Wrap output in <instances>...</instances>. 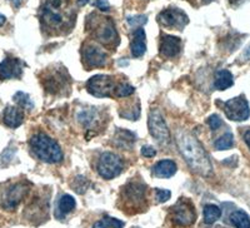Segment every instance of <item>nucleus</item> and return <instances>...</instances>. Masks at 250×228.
Returning a JSON list of instances; mask_svg holds the SVG:
<instances>
[{
  "mask_svg": "<svg viewBox=\"0 0 250 228\" xmlns=\"http://www.w3.org/2000/svg\"><path fill=\"white\" fill-rule=\"evenodd\" d=\"M75 17L77 9L71 0H45L40 10L42 26L50 35L69 32L74 26Z\"/></svg>",
  "mask_w": 250,
  "mask_h": 228,
  "instance_id": "f257e3e1",
  "label": "nucleus"
},
{
  "mask_svg": "<svg viewBox=\"0 0 250 228\" xmlns=\"http://www.w3.org/2000/svg\"><path fill=\"white\" fill-rule=\"evenodd\" d=\"M176 143L184 160L196 174L204 176V177L213 174L210 158L203 148L202 143L196 139L193 134L180 132L176 136Z\"/></svg>",
  "mask_w": 250,
  "mask_h": 228,
  "instance_id": "f03ea898",
  "label": "nucleus"
},
{
  "mask_svg": "<svg viewBox=\"0 0 250 228\" xmlns=\"http://www.w3.org/2000/svg\"><path fill=\"white\" fill-rule=\"evenodd\" d=\"M88 29H90L95 39L109 48H115L119 43L118 33L110 18L102 17L97 13H91L86 20Z\"/></svg>",
  "mask_w": 250,
  "mask_h": 228,
  "instance_id": "7ed1b4c3",
  "label": "nucleus"
},
{
  "mask_svg": "<svg viewBox=\"0 0 250 228\" xmlns=\"http://www.w3.org/2000/svg\"><path fill=\"white\" fill-rule=\"evenodd\" d=\"M123 207L128 213H137L144 211L143 205H146V184L143 181L133 180L126 183L120 194Z\"/></svg>",
  "mask_w": 250,
  "mask_h": 228,
  "instance_id": "20e7f679",
  "label": "nucleus"
},
{
  "mask_svg": "<svg viewBox=\"0 0 250 228\" xmlns=\"http://www.w3.org/2000/svg\"><path fill=\"white\" fill-rule=\"evenodd\" d=\"M30 148L40 160L46 163H59L62 152L57 142L45 133H38L30 139Z\"/></svg>",
  "mask_w": 250,
  "mask_h": 228,
  "instance_id": "39448f33",
  "label": "nucleus"
},
{
  "mask_svg": "<svg viewBox=\"0 0 250 228\" xmlns=\"http://www.w3.org/2000/svg\"><path fill=\"white\" fill-rule=\"evenodd\" d=\"M118 84L113 77L110 75L98 74L91 77L86 83V89L90 94L94 97L103 98V97H113L115 95Z\"/></svg>",
  "mask_w": 250,
  "mask_h": 228,
  "instance_id": "423d86ee",
  "label": "nucleus"
},
{
  "mask_svg": "<svg viewBox=\"0 0 250 228\" xmlns=\"http://www.w3.org/2000/svg\"><path fill=\"white\" fill-rule=\"evenodd\" d=\"M98 173L105 180H113L118 177L123 171V162L117 154L110 152L103 153L98 160Z\"/></svg>",
  "mask_w": 250,
  "mask_h": 228,
  "instance_id": "0eeeda50",
  "label": "nucleus"
},
{
  "mask_svg": "<svg viewBox=\"0 0 250 228\" xmlns=\"http://www.w3.org/2000/svg\"><path fill=\"white\" fill-rule=\"evenodd\" d=\"M223 109H224L225 115L234 122L247 120L250 115L249 104L243 95H239V97L225 102Z\"/></svg>",
  "mask_w": 250,
  "mask_h": 228,
  "instance_id": "6e6552de",
  "label": "nucleus"
},
{
  "mask_svg": "<svg viewBox=\"0 0 250 228\" xmlns=\"http://www.w3.org/2000/svg\"><path fill=\"white\" fill-rule=\"evenodd\" d=\"M149 132L150 136L156 140V142L162 143V144H167L170 139V132H169L168 126L165 123V119L163 118L162 113L159 111L150 112L149 114Z\"/></svg>",
  "mask_w": 250,
  "mask_h": 228,
  "instance_id": "1a4fd4ad",
  "label": "nucleus"
},
{
  "mask_svg": "<svg viewBox=\"0 0 250 228\" xmlns=\"http://www.w3.org/2000/svg\"><path fill=\"white\" fill-rule=\"evenodd\" d=\"M170 216L171 221L178 226H190L196 218L194 205L185 198L180 200L170 209Z\"/></svg>",
  "mask_w": 250,
  "mask_h": 228,
  "instance_id": "9d476101",
  "label": "nucleus"
},
{
  "mask_svg": "<svg viewBox=\"0 0 250 228\" xmlns=\"http://www.w3.org/2000/svg\"><path fill=\"white\" fill-rule=\"evenodd\" d=\"M159 22L165 28L183 30L189 23V18L180 9L168 8L159 14Z\"/></svg>",
  "mask_w": 250,
  "mask_h": 228,
  "instance_id": "9b49d317",
  "label": "nucleus"
},
{
  "mask_svg": "<svg viewBox=\"0 0 250 228\" xmlns=\"http://www.w3.org/2000/svg\"><path fill=\"white\" fill-rule=\"evenodd\" d=\"M82 59L89 68H99L106 63L108 55L97 44H84L82 49Z\"/></svg>",
  "mask_w": 250,
  "mask_h": 228,
  "instance_id": "f8f14e48",
  "label": "nucleus"
},
{
  "mask_svg": "<svg viewBox=\"0 0 250 228\" xmlns=\"http://www.w3.org/2000/svg\"><path fill=\"white\" fill-rule=\"evenodd\" d=\"M23 74V63L17 58H6L0 63V79H18Z\"/></svg>",
  "mask_w": 250,
  "mask_h": 228,
  "instance_id": "ddd939ff",
  "label": "nucleus"
},
{
  "mask_svg": "<svg viewBox=\"0 0 250 228\" xmlns=\"http://www.w3.org/2000/svg\"><path fill=\"white\" fill-rule=\"evenodd\" d=\"M28 192V185L17 183L5 192L3 197V205L6 209H14Z\"/></svg>",
  "mask_w": 250,
  "mask_h": 228,
  "instance_id": "4468645a",
  "label": "nucleus"
},
{
  "mask_svg": "<svg viewBox=\"0 0 250 228\" xmlns=\"http://www.w3.org/2000/svg\"><path fill=\"white\" fill-rule=\"evenodd\" d=\"M182 50V40L174 35H162L160 38V55L163 58L170 59L176 57Z\"/></svg>",
  "mask_w": 250,
  "mask_h": 228,
  "instance_id": "2eb2a0df",
  "label": "nucleus"
},
{
  "mask_svg": "<svg viewBox=\"0 0 250 228\" xmlns=\"http://www.w3.org/2000/svg\"><path fill=\"white\" fill-rule=\"evenodd\" d=\"M3 120L10 128H17L24 120L23 111L17 107H6V109L4 111Z\"/></svg>",
  "mask_w": 250,
  "mask_h": 228,
  "instance_id": "dca6fc26",
  "label": "nucleus"
},
{
  "mask_svg": "<svg viewBox=\"0 0 250 228\" xmlns=\"http://www.w3.org/2000/svg\"><path fill=\"white\" fill-rule=\"evenodd\" d=\"M131 54L135 58H139L144 55L146 51V44H145V32L143 28H138L134 32V39L131 43Z\"/></svg>",
  "mask_w": 250,
  "mask_h": 228,
  "instance_id": "f3484780",
  "label": "nucleus"
},
{
  "mask_svg": "<svg viewBox=\"0 0 250 228\" xmlns=\"http://www.w3.org/2000/svg\"><path fill=\"white\" fill-rule=\"evenodd\" d=\"M153 172L156 177L169 178L175 174L176 164L174 160H160V162H158L155 165H154Z\"/></svg>",
  "mask_w": 250,
  "mask_h": 228,
  "instance_id": "a211bd4d",
  "label": "nucleus"
},
{
  "mask_svg": "<svg viewBox=\"0 0 250 228\" xmlns=\"http://www.w3.org/2000/svg\"><path fill=\"white\" fill-rule=\"evenodd\" d=\"M134 142H135V134H134L133 132L125 131V129H118L117 133H115L114 143H115V146H118L119 148H131Z\"/></svg>",
  "mask_w": 250,
  "mask_h": 228,
  "instance_id": "6ab92c4d",
  "label": "nucleus"
},
{
  "mask_svg": "<svg viewBox=\"0 0 250 228\" xmlns=\"http://www.w3.org/2000/svg\"><path fill=\"white\" fill-rule=\"evenodd\" d=\"M233 74H231L230 71L225 70V69L216 71L215 78H214V86H215L216 89L225 91V89L230 88L233 86Z\"/></svg>",
  "mask_w": 250,
  "mask_h": 228,
  "instance_id": "aec40b11",
  "label": "nucleus"
},
{
  "mask_svg": "<svg viewBox=\"0 0 250 228\" xmlns=\"http://www.w3.org/2000/svg\"><path fill=\"white\" fill-rule=\"evenodd\" d=\"M65 78L68 77H66V74H62V71L60 73H54V74L49 75L44 86L46 87V89L50 93H57V91H62L64 84H65Z\"/></svg>",
  "mask_w": 250,
  "mask_h": 228,
  "instance_id": "412c9836",
  "label": "nucleus"
},
{
  "mask_svg": "<svg viewBox=\"0 0 250 228\" xmlns=\"http://www.w3.org/2000/svg\"><path fill=\"white\" fill-rule=\"evenodd\" d=\"M75 208V200L69 194H62L58 201L57 217L65 216Z\"/></svg>",
  "mask_w": 250,
  "mask_h": 228,
  "instance_id": "4be33fe9",
  "label": "nucleus"
},
{
  "mask_svg": "<svg viewBox=\"0 0 250 228\" xmlns=\"http://www.w3.org/2000/svg\"><path fill=\"white\" fill-rule=\"evenodd\" d=\"M222 216V211L218 205H207L204 207V222L207 225H213Z\"/></svg>",
  "mask_w": 250,
  "mask_h": 228,
  "instance_id": "5701e85b",
  "label": "nucleus"
},
{
  "mask_svg": "<svg viewBox=\"0 0 250 228\" xmlns=\"http://www.w3.org/2000/svg\"><path fill=\"white\" fill-rule=\"evenodd\" d=\"M230 222L236 228H250V218L244 211H235L230 214Z\"/></svg>",
  "mask_w": 250,
  "mask_h": 228,
  "instance_id": "b1692460",
  "label": "nucleus"
},
{
  "mask_svg": "<svg viewBox=\"0 0 250 228\" xmlns=\"http://www.w3.org/2000/svg\"><path fill=\"white\" fill-rule=\"evenodd\" d=\"M95 119H97V113H95V109L93 108L83 109L82 112L78 113V120H79V123H82L83 126L90 127L95 122Z\"/></svg>",
  "mask_w": 250,
  "mask_h": 228,
  "instance_id": "393cba45",
  "label": "nucleus"
},
{
  "mask_svg": "<svg viewBox=\"0 0 250 228\" xmlns=\"http://www.w3.org/2000/svg\"><path fill=\"white\" fill-rule=\"evenodd\" d=\"M124 227V223L119 220H115V218H111V217L105 216L103 220L98 221L95 225L93 226V228H123Z\"/></svg>",
  "mask_w": 250,
  "mask_h": 228,
  "instance_id": "a878e982",
  "label": "nucleus"
},
{
  "mask_svg": "<svg viewBox=\"0 0 250 228\" xmlns=\"http://www.w3.org/2000/svg\"><path fill=\"white\" fill-rule=\"evenodd\" d=\"M234 146V137L231 133H225L223 137L215 140V149L218 151H227Z\"/></svg>",
  "mask_w": 250,
  "mask_h": 228,
  "instance_id": "bb28decb",
  "label": "nucleus"
},
{
  "mask_svg": "<svg viewBox=\"0 0 250 228\" xmlns=\"http://www.w3.org/2000/svg\"><path fill=\"white\" fill-rule=\"evenodd\" d=\"M13 99H14V102H17L20 107H23V108L33 109V107H34V103L31 102L30 97H29L26 93H23V91H18Z\"/></svg>",
  "mask_w": 250,
  "mask_h": 228,
  "instance_id": "cd10ccee",
  "label": "nucleus"
},
{
  "mask_svg": "<svg viewBox=\"0 0 250 228\" xmlns=\"http://www.w3.org/2000/svg\"><path fill=\"white\" fill-rule=\"evenodd\" d=\"M134 91H135L134 87H131L128 83H119V84H118L117 91H115V97H129V95L133 94Z\"/></svg>",
  "mask_w": 250,
  "mask_h": 228,
  "instance_id": "c85d7f7f",
  "label": "nucleus"
},
{
  "mask_svg": "<svg viewBox=\"0 0 250 228\" xmlns=\"http://www.w3.org/2000/svg\"><path fill=\"white\" fill-rule=\"evenodd\" d=\"M207 123L211 131H216V129L220 128L223 124L222 119H220V117H219L218 114H213V115H210V117L208 118Z\"/></svg>",
  "mask_w": 250,
  "mask_h": 228,
  "instance_id": "c756f323",
  "label": "nucleus"
},
{
  "mask_svg": "<svg viewBox=\"0 0 250 228\" xmlns=\"http://www.w3.org/2000/svg\"><path fill=\"white\" fill-rule=\"evenodd\" d=\"M156 201L159 203H164L170 200V191L168 189H155Z\"/></svg>",
  "mask_w": 250,
  "mask_h": 228,
  "instance_id": "7c9ffc66",
  "label": "nucleus"
},
{
  "mask_svg": "<svg viewBox=\"0 0 250 228\" xmlns=\"http://www.w3.org/2000/svg\"><path fill=\"white\" fill-rule=\"evenodd\" d=\"M146 22H148V18L145 17V15H138V17L128 18V23H129V25H131V26L142 25V24H145Z\"/></svg>",
  "mask_w": 250,
  "mask_h": 228,
  "instance_id": "2f4dec72",
  "label": "nucleus"
},
{
  "mask_svg": "<svg viewBox=\"0 0 250 228\" xmlns=\"http://www.w3.org/2000/svg\"><path fill=\"white\" fill-rule=\"evenodd\" d=\"M94 5L99 8L102 12H108L109 9H110V5H109L108 0H94Z\"/></svg>",
  "mask_w": 250,
  "mask_h": 228,
  "instance_id": "473e14b6",
  "label": "nucleus"
},
{
  "mask_svg": "<svg viewBox=\"0 0 250 228\" xmlns=\"http://www.w3.org/2000/svg\"><path fill=\"white\" fill-rule=\"evenodd\" d=\"M142 154L144 156V157L151 158V157H154V156H155L156 151L153 148V147L145 146V147H143V148H142Z\"/></svg>",
  "mask_w": 250,
  "mask_h": 228,
  "instance_id": "72a5a7b5",
  "label": "nucleus"
},
{
  "mask_svg": "<svg viewBox=\"0 0 250 228\" xmlns=\"http://www.w3.org/2000/svg\"><path fill=\"white\" fill-rule=\"evenodd\" d=\"M244 140H245V143H247L248 148L250 149V131H247L244 133Z\"/></svg>",
  "mask_w": 250,
  "mask_h": 228,
  "instance_id": "f704fd0d",
  "label": "nucleus"
},
{
  "mask_svg": "<svg viewBox=\"0 0 250 228\" xmlns=\"http://www.w3.org/2000/svg\"><path fill=\"white\" fill-rule=\"evenodd\" d=\"M10 1H12L13 4H14V6H20L21 5V3H23V0H10Z\"/></svg>",
  "mask_w": 250,
  "mask_h": 228,
  "instance_id": "c9c22d12",
  "label": "nucleus"
},
{
  "mask_svg": "<svg viewBox=\"0 0 250 228\" xmlns=\"http://www.w3.org/2000/svg\"><path fill=\"white\" fill-rule=\"evenodd\" d=\"M5 17H4V15L3 14H0V26H1V25H3V24L4 23H5Z\"/></svg>",
  "mask_w": 250,
  "mask_h": 228,
  "instance_id": "e433bc0d",
  "label": "nucleus"
},
{
  "mask_svg": "<svg viewBox=\"0 0 250 228\" xmlns=\"http://www.w3.org/2000/svg\"><path fill=\"white\" fill-rule=\"evenodd\" d=\"M88 1L89 0H78V4H79V5H85Z\"/></svg>",
  "mask_w": 250,
  "mask_h": 228,
  "instance_id": "4c0bfd02",
  "label": "nucleus"
},
{
  "mask_svg": "<svg viewBox=\"0 0 250 228\" xmlns=\"http://www.w3.org/2000/svg\"><path fill=\"white\" fill-rule=\"evenodd\" d=\"M244 0H230L231 4H242Z\"/></svg>",
  "mask_w": 250,
  "mask_h": 228,
  "instance_id": "58836bf2",
  "label": "nucleus"
},
{
  "mask_svg": "<svg viewBox=\"0 0 250 228\" xmlns=\"http://www.w3.org/2000/svg\"><path fill=\"white\" fill-rule=\"evenodd\" d=\"M210 1H213V0H203V3H204V4H208V3H210Z\"/></svg>",
  "mask_w": 250,
  "mask_h": 228,
  "instance_id": "ea45409f",
  "label": "nucleus"
},
{
  "mask_svg": "<svg viewBox=\"0 0 250 228\" xmlns=\"http://www.w3.org/2000/svg\"><path fill=\"white\" fill-rule=\"evenodd\" d=\"M216 228H223V227H216Z\"/></svg>",
  "mask_w": 250,
  "mask_h": 228,
  "instance_id": "a19ab883",
  "label": "nucleus"
}]
</instances>
